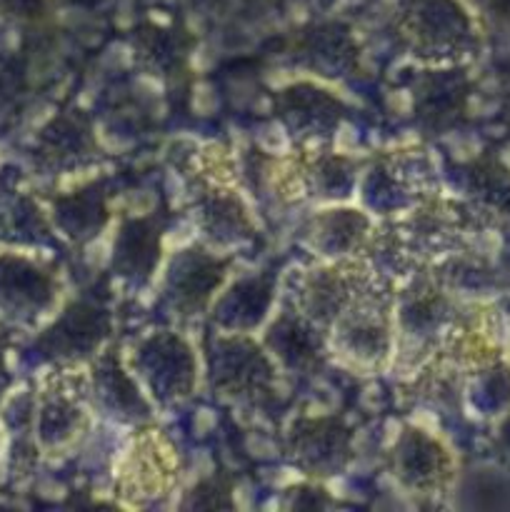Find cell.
I'll use <instances>...</instances> for the list:
<instances>
[{"instance_id":"obj_5","label":"cell","mask_w":510,"mask_h":512,"mask_svg":"<svg viewBox=\"0 0 510 512\" xmlns=\"http://www.w3.org/2000/svg\"><path fill=\"white\" fill-rule=\"evenodd\" d=\"M395 463H398V475L410 485L435 483L440 475V463H443V453L433 440H428L420 433H408L398 445L395 453Z\"/></svg>"},{"instance_id":"obj_8","label":"cell","mask_w":510,"mask_h":512,"mask_svg":"<svg viewBox=\"0 0 510 512\" xmlns=\"http://www.w3.org/2000/svg\"><path fill=\"white\" fill-rule=\"evenodd\" d=\"M88 150H93V140L90 130L80 120H55L48 130H43V155H50L55 163L78 160L90 155Z\"/></svg>"},{"instance_id":"obj_10","label":"cell","mask_w":510,"mask_h":512,"mask_svg":"<svg viewBox=\"0 0 510 512\" xmlns=\"http://www.w3.org/2000/svg\"><path fill=\"white\" fill-rule=\"evenodd\" d=\"M48 8V0H0V10L13 18L23 20H35L45 13Z\"/></svg>"},{"instance_id":"obj_9","label":"cell","mask_w":510,"mask_h":512,"mask_svg":"<svg viewBox=\"0 0 510 512\" xmlns=\"http://www.w3.org/2000/svg\"><path fill=\"white\" fill-rule=\"evenodd\" d=\"M205 498H210L205 508H230L228 485H225L223 480L213 478V480H205V483H200L198 488L193 490V495H190L188 503H185V508H200V503H203Z\"/></svg>"},{"instance_id":"obj_6","label":"cell","mask_w":510,"mask_h":512,"mask_svg":"<svg viewBox=\"0 0 510 512\" xmlns=\"http://www.w3.org/2000/svg\"><path fill=\"white\" fill-rule=\"evenodd\" d=\"M220 278H223V265L218 260L190 255L188 260L180 263L178 273L173 270V288L180 303L200 308L210 298V293L218 288Z\"/></svg>"},{"instance_id":"obj_1","label":"cell","mask_w":510,"mask_h":512,"mask_svg":"<svg viewBox=\"0 0 510 512\" xmlns=\"http://www.w3.org/2000/svg\"><path fill=\"white\" fill-rule=\"evenodd\" d=\"M350 435L335 420H318L305 423L303 428H293V455L308 470H338L348 460Z\"/></svg>"},{"instance_id":"obj_7","label":"cell","mask_w":510,"mask_h":512,"mask_svg":"<svg viewBox=\"0 0 510 512\" xmlns=\"http://www.w3.org/2000/svg\"><path fill=\"white\" fill-rule=\"evenodd\" d=\"M58 213L60 223L73 238H93L105 225V218H108L103 198L95 193V188L80 190L73 198L58 200Z\"/></svg>"},{"instance_id":"obj_3","label":"cell","mask_w":510,"mask_h":512,"mask_svg":"<svg viewBox=\"0 0 510 512\" xmlns=\"http://www.w3.org/2000/svg\"><path fill=\"white\" fill-rule=\"evenodd\" d=\"M158 223L148 220H130L123 225L115 245V265L130 278H148L153 265L158 263L160 233Z\"/></svg>"},{"instance_id":"obj_2","label":"cell","mask_w":510,"mask_h":512,"mask_svg":"<svg viewBox=\"0 0 510 512\" xmlns=\"http://www.w3.org/2000/svg\"><path fill=\"white\" fill-rule=\"evenodd\" d=\"M105 330H108V318L103 310L78 305L48 330L43 345L50 355H85L98 348V340L103 338Z\"/></svg>"},{"instance_id":"obj_4","label":"cell","mask_w":510,"mask_h":512,"mask_svg":"<svg viewBox=\"0 0 510 512\" xmlns=\"http://www.w3.org/2000/svg\"><path fill=\"white\" fill-rule=\"evenodd\" d=\"M280 110L290 128H305L315 130V133H328L330 128L338 125L340 118V105L323 90H315L310 85L285 90V95L280 98Z\"/></svg>"}]
</instances>
